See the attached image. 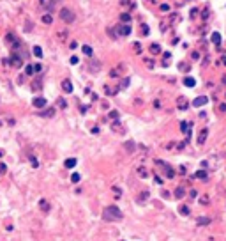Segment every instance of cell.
I'll return each mask as SVG.
<instances>
[{"instance_id": "38", "label": "cell", "mask_w": 226, "mask_h": 241, "mask_svg": "<svg viewBox=\"0 0 226 241\" xmlns=\"http://www.w3.org/2000/svg\"><path fill=\"white\" fill-rule=\"evenodd\" d=\"M217 110H219V112H226V103H221V105L217 106Z\"/></svg>"}, {"instance_id": "7", "label": "cell", "mask_w": 226, "mask_h": 241, "mask_svg": "<svg viewBox=\"0 0 226 241\" xmlns=\"http://www.w3.org/2000/svg\"><path fill=\"white\" fill-rule=\"evenodd\" d=\"M62 89H64V92H67V94H71V92H73V82H71L69 78H65V80H62Z\"/></svg>"}, {"instance_id": "39", "label": "cell", "mask_w": 226, "mask_h": 241, "mask_svg": "<svg viewBox=\"0 0 226 241\" xmlns=\"http://www.w3.org/2000/svg\"><path fill=\"white\" fill-rule=\"evenodd\" d=\"M127 85H129V78H124L122 83H120V87H127ZM120 87H119V89H120Z\"/></svg>"}, {"instance_id": "49", "label": "cell", "mask_w": 226, "mask_h": 241, "mask_svg": "<svg viewBox=\"0 0 226 241\" xmlns=\"http://www.w3.org/2000/svg\"><path fill=\"white\" fill-rule=\"evenodd\" d=\"M4 156V149H0V158H2Z\"/></svg>"}, {"instance_id": "29", "label": "cell", "mask_w": 226, "mask_h": 241, "mask_svg": "<svg viewBox=\"0 0 226 241\" xmlns=\"http://www.w3.org/2000/svg\"><path fill=\"white\" fill-rule=\"evenodd\" d=\"M120 20H122V21H124V23H129V21H131V16H129V14H125V13H124V14H120Z\"/></svg>"}, {"instance_id": "34", "label": "cell", "mask_w": 226, "mask_h": 241, "mask_svg": "<svg viewBox=\"0 0 226 241\" xmlns=\"http://www.w3.org/2000/svg\"><path fill=\"white\" fill-rule=\"evenodd\" d=\"M125 149H127V151H132V149H134V142H125Z\"/></svg>"}, {"instance_id": "8", "label": "cell", "mask_w": 226, "mask_h": 241, "mask_svg": "<svg viewBox=\"0 0 226 241\" xmlns=\"http://www.w3.org/2000/svg\"><path fill=\"white\" fill-rule=\"evenodd\" d=\"M207 103H209V98H207V96H198V98L193 101V105H194L196 108H198V106H205Z\"/></svg>"}, {"instance_id": "30", "label": "cell", "mask_w": 226, "mask_h": 241, "mask_svg": "<svg viewBox=\"0 0 226 241\" xmlns=\"http://www.w3.org/2000/svg\"><path fill=\"white\" fill-rule=\"evenodd\" d=\"M178 108H184V110L187 108V103H186V99H182V98L178 99Z\"/></svg>"}, {"instance_id": "28", "label": "cell", "mask_w": 226, "mask_h": 241, "mask_svg": "<svg viewBox=\"0 0 226 241\" xmlns=\"http://www.w3.org/2000/svg\"><path fill=\"white\" fill-rule=\"evenodd\" d=\"M7 172V165L2 161V163H0V176H4V174Z\"/></svg>"}, {"instance_id": "2", "label": "cell", "mask_w": 226, "mask_h": 241, "mask_svg": "<svg viewBox=\"0 0 226 241\" xmlns=\"http://www.w3.org/2000/svg\"><path fill=\"white\" fill-rule=\"evenodd\" d=\"M60 20L62 21H65V23H73L74 21V13L71 11V9H67V7H64V9H60Z\"/></svg>"}, {"instance_id": "5", "label": "cell", "mask_w": 226, "mask_h": 241, "mask_svg": "<svg viewBox=\"0 0 226 241\" xmlns=\"http://www.w3.org/2000/svg\"><path fill=\"white\" fill-rule=\"evenodd\" d=\"M7 60H9L11 66H14V68H21V64H23V60H21V57L18 53H12L11 59H7Z\"/></svg>"}, {"instance_id": "11", "label": "cell", "mask_w": 226, "mask_h": 241, "mask_svg": "<svg viewBox=\"0 0 226 241\" xmlns=\"http://www.w3.org/2000/svg\"><path fill=\"white\" fill-rule=\"evenodd\" d=\"M117 30L120 32V36H129V34H131V27H129V25H122V27H119Z\"/></svg>"}, {"instance_id": "1", "label": "cell", "mask_w": 226, "mask_h": 241, "mask_svg": "<svg viewBox=\"0 0 226 241\" xmlns=\"http://www.w3.org/2000/svg\"><path fill=\"white\" fill-rule=\"evenodd\" d=\"M122 218H124V214L119 209V206H108L103 211V220H106V222H119Z\"/></svg>"}, {"instance_id": "41", "label": "cell", "mask_w": 226, "mask_h": 241, "mask_svg": "<svg viewBox=\"0 0 226 241\" xmlns=\"http://www.w3.org/2000/svg\"><path fill=\"white\" fill-rule=\"evenodd\" d=\"M178 68H180V69H182V71H187V69H189V66H187V64H180V66H178Z\"/></svg>"}, {"instance_id": "24", "label": "cell", "mask_w": 226, "mask_h": 241, "mask_svg": "<svg viewBox=\"0 0 226 241\" xmlns=\"http://www.w3.org/2000/svg\"><path fill=\"white\" fill-rule=\"evenodd\" d=\"M34 73H35V71H34V66H30V64H28V66H27V68H25V75H28V76H32Z\"/></svg>"}, {"instance_id": "37", "label": "cell", "mask_w": 226, "mask_h": 241, "mask_svg": "<svg viewBox=\"0 0 226 241\" xmlns=\"http://www.w3.org/2000/svg\"><path fill=\"white\" fill-rule=\"evenodd\" d=\"M110 117H111L113 121H117V119H119V112H110Z\"/></svg>"}, {"instance_id": "20", "label": "cell", "mask_w": 226, "mask_h": 241, "mask_svg": "<svg viewBox=\"0 0 226 241\" xmlns=\"http://www.w3.org/2000/svg\"><path fill=\"white\" fill-rule=\"evenodd\" d=\"M32 53H34L37 59H41V57H42V50H41V46H34V48H32Z\"/></svg>"}, {"instance_id": "17", "label": "cell", "mask_w": 226, "mask_h": 241, "mask_svg": "<svg viewBox=\"0 0 226 241\" xmlns=\"http://www.w3.org/2000/svg\"><path fill=\"white\" fill-rule=\"evenodd\" d=\"M210 222H212V220H210L209 216H200V218H198V225H209Z\"/></svg>"}, {"instance_id": "40", "label": "cell", "mask_w": 226, "mask_h": 241, "mask_svg": "<svg viewBox=\"0 0 226 241\" xmlns=\"http://www.w3.org/2000/svg\"><path fill=\"white\" fill-rule=\"evenodd\" d=\"M161 11H163V13L170 11V6H168V4H163V6H161Z\"/></svg>"}, {"instance_id": "46", "label": "cell", "mask_w": 226, "mask_h": 241, "mask_svg": "<svg viewBox=\"0 0 226 241\" xmlns=\"http://www.w3.org/2000/svg\"><path fill=\"white\" fill-rule=\"evenodd\" d=\"M147 66H148V68H154V62L150 59H147Z\"/></svg>"}, {"instance_id": "25", "label": "cell", "mask_w": 226, "mask_h": 241, "mask_svg": "<svg viewBox=\"0 0 226 241\" xmlns=\"http://www.w3.org/2000/svg\"><path fill=\"white\" fill-rule=\"evenodd\" d=\"M196 177H200V179H207V172H205V170H198V172H196Z\"/></svg>"}, {"instance_id": "19", "label": "cell", "mask_w": 226, "mask_h": 241, "mask_svg": "<svg viewBox=\"0 0 226 241\" xmlns=\"http://www.w3.org/2000/svg\"><path fill=\"white\" fill-rule=\"evenodd\" d=\"M184 195H186V191H184V188H182V186H178V188L175 190V197H177V199H182Z\"/></svg>"}, {"instance_id": "44", "label": "cell", "mask_w": 226, "mask_h": 241, "mask_svg": "<svg viewBox=\"0 0 226 241\" xmlns=\"http://www.w3.org/2000/svg\"><path fill=\"white\" fill-rule=\"evenodd\" d=\"M154 181H155V183H157V184H161V183H163V179H161V177H159V176H155V177H154Z\"/></svg>"}, {"instance_id": "21", "label": "cell", "mask_w": 226, "mask_h": 241, "mask_svg": "<svg viewBox=\"0 0 226 241\" xmlns=\"http://www.w3.org/2000/svg\"><path fill=\"white\" fill-rule=\"evenodd\" d=\"M150 52H152V53H161V46L154 43V45H150Z\"/></svg>"}, {"instance_id": "45", "label": "cell", "mask_w": 226, "mask_h": 241, "mask_svg": "<svg viewBox=\"0 0 226 241\" xmlns=\"http://www.w3.org/2000/svg\"><path fill=\"white\" fill-rule=\"evenodd\" d=\"M140 176H141V177H147V172H145L143 168H140Z\"/></svg>"}, {"instance_id": "48", "label": "cell", "mask_w": 226, "mask_h": 241, "mask_svg": "<svg viewBox=\"0 0 226 241\" xmlns=\"http://www.w3.org/2000/svg\"><path fill=\"white\" fill-rule=\"evenodd\" d=\"M113 191H115L117 195H120V188H119V186H115V188H113Z\"/></svg>"}, {"instance_id": "12", "label": "cell", "mask_w": 226, "mask_h": 241, "mask_svg": "<svg viewBox=\"0 0 226 241\" xmlns=\"http://www.w3.org/2000/svg\"><path fill=\"white\" fill-rule=\"evenodd\" d=\"M18 41V37L12 34V32H9L7 36H6V43H7V45H14V43Z\"/></svg>"}, {"instance_id": "16", "label": "cell", "mask_w": 226, "mask_h": 241, "mask_svg": "<svg viewBox=\"0 0 226 241\" xmlns=\"http://www.w3.org/2000/svg\"><path fill=\"white\" fill-rule=\"evenodd\" d=\"M184 85H186V87H194V85H196V80H194L193 76H186V78H184Z\"/></svg>"}, {"instance_id": "13", "label": "cell", "mask_w": 226, "mask_h": 241, "mask_svg": "<svg viewBox=\"0 0 226 241\" xmlns=\"http://www.w3.org/2000/svg\"><path fill=\"white\" fill-rule=\"evenodd\" d=\"M212 43L216 46H221V34L219 32H212Z\"/></svg>"}, {"instance_id": "23", "label": "cell", "mask_w": 226, "mask_h": 241, "mask_svg": "<svg viewBox=\"0 0 226 241\" xmlns=\"http://www.w3.org/2000/svg\"><path fill=\"white\" fill-rule=\"evenodd\" d=\"M81 50H83V53H85L87 57H90V55H92V48H90L88 45H83V48H81Z\"/></svg>"}, {"instance_id": "6", "label": "cell", "mask_w": 226, "mask_h": 241, "mask_svg": "<svg viewBox=\"0 0 226 241\" xmlns=\"http://www.w3.org/2000/svg\"><path fill=\"white\" fill-rule=\"evenodd\" d=\"M124 69H125V66H124V64H119L117 68H113V69L110 71V76H111V78H119V76L124 73Z\"/></svg>"}, {"instance_id": "10", "label": "cell", "mask_w": 226, "mask_h": 241, "mask_svg": "<svg viewBox=\"0 0 226 241\" xmlns=\"http://www.w3.org/2000/svg\"><path fill=\"white\" fill-rule=\"evenodd\" d=\"M55 115V108H46V110H41L39 117H53Z\"/></svg>"}, {"instance_id": "4", "label": "cell", "mask_w": 226, "mask_h": 241, "mask_svg": "<svg viewBox=\"0 0 226 241\" xmlns=\"http://www.w3.org/2000/svg\"><path fill=\"white\" fill-rule=\"evenodd\" d=\"M207 137H209V129H207V128L200 129V133H198V137H196V144H198V145H203V144H205V140H207Z\"/></svg>"}, {"instance_id": "43", "label": "cell", "mask_w": 226, "mask_h": 241, "mask_svg": "<svg viewBox=\"0 0 226 241\" xmlns=\"http://www.w3.org/2000/svg\"><path fill=\"white\" fill-rule=\"evenodd\" d=\"M78 60H80L78 57H71V64H73V66H74V64H78Z\"/></svg>"}, {"instance_id": "22", "label": "cell", "mask_w": 226, "mask_h": 241, "mask_svg": "<svg viewBox=\"0 0 226 241\" xmlns=\"http://www.w3.org/2000/svg\"><path fill=\"white\" fill-rule=\"evenodd\" d=\"M51 21H53V18H51V14H44V16H42V23H46V25H50V23H51Z\"/></svg>"}, {"instance_id": "15", "label": "cell", "mask_w": 226, "mask_h": 241, "mask_svg": "<svg viewBox=\"0 0 226 241\" xmlns=\"http://www.w3.org/2000/svg\"><path fill=\"white\" fill-rule=\"evenodd\" d=\"M76 163H78V160H76V158H67L64 165H65L67 168H73V167H76Z\"/></svg>"}, {"instance_id": "35", "label": "cell", "mask_w": 226, "mask_h": 241, "mask_svg": "<svg viewBox=\"0 0 226 241\" xmlns=\"http://www.w3.org/2000/svg\"><path fill=\"white\" fill-rule=\"evenodd\" d=\"M30 163H32V167H35V168L39 167V161H37V160H35L34 156H30Z\"/></svg>"}, {"instance_id": "32", "label": "cell", "mask_w": 226, "mask_h": 241, "mask_svg": "<svg viewBox=\"0 0 226 241\" xmlns=\"http://www.w3.org/2000/svg\"><path fill=\"white\" fill-rule=\"evenodd\" d=\"M58 106H60V108H67V101L60 98V99H58Z\"/></svg>"}, {"instance_id": "9", "label": "cell", "mask_w": 226, "mask_h": 241, "mask_svg": "<svg viewBox=\"0 0 226 241\" xmlns=\"http://www.w3.org/2000/svg\"><path fill=\"white\" fill-rule=\"evenodd\" d=\"M32 103H34V106H35V108H44V106H46V103H48V101L44 99V98H35V99H34Z\"/></svg>"}, {"instance_id": "33", "label": "cell", "mask_w": 226, "mask_h": 241, "mask_svg": "<svg viewBox=\"0 0 226 241\" xmlns=\"http://www.w3.org/2000/svg\"><path fill=\"white\" fill-rule=\"evenodd\" d=\"M90 68H92V71H97V69L101 68V64H97V62H92V64H90Z\"/></svg>"}, {"instance_id": "26", "label": "cell", "mask_w": 226, "mask_h": 241, "mask_svg": "<svg viewBox=\"0 0 226 241\" xmlns=\"http://www.w3.org/2000/svg\"><path fill=\"white\" fill-rule=\"evenodd\" d=\"M80 179H81V176H80L78 172H74L73 176H71V181H73V183H80Z\"/></svg>"}, {"instance_id": "42", "label": "cell", "mask_w": 226, "mask_h": 241, "mask_svg": "<svg viewBox=\"0 0 226 241\" xmlns=\"http://www.w3.org/2000/svg\"><path fill=\"white\" fill-rule=\"evenodd\" d=\"M41 69H42V68H41V64H35V66H34V71H35V73H39Z\"/></svg>"}, {"instance_id": "14", "label": "cell", "mask_w": 226, "mask_h": 241, "mask_svg": "<svg viewBox=\"0 0 226 241\" xmlns=\"http://www.w3.org/2000/svg\"><path fill=\"white\" fill-rule=\"evenodd\" d=\"M39 207L44 211V213H48L50 211V204H48V200H44V199H41L39 200Z\"/></svg>"}, {"instance_id": "18", "label": "cell", "mask_w": 226, "mask_h": 241, "mask_svg": "<svg viewBox=\"0 0 226 241\" xmlns=\"http://www.w3.org/2000/svg\"><path fill=\"white\" fill-rule=\"evenodd\" d=\"M41 87H42V78L39 76V78H37V80H35V82L32 83V89H34V91H39Z\"/></svg>"}, {"instance_id": "36", "label": "cell", "mask_w": 226, "mask_h": 241, "mask_svg": "<svg viewBox=\"0 0 226 241\" xmlns=\"http://www.w3.org/2000/svg\"><path fill=\"white\" fill-rule=\"evenodd\" d=\"M141 30H143V36H148V34H150V32H148V27H147L145 23L141 25Z\"/></svg>"}, {"instance_id": "47", "label": "cell", "mask_w": 226, "mask_h": 241, "mask_svg": "<svg viewBox=\"0 0 226 241\" xmlns=\"http://www.w3.org/2000/svg\"><path fill=\"white\" fill-rule=\"evenodd\" d=\"M74 48H78V43L73 41V43H71V50H74Z\"/></svg>"}, {"instance_id": "27", "label": "cell", "mask_w": 226, "mask_h": 241, "mask_svg": "<svg viewBox=\"0 0 226 241\" xmlns=\"http://www.w3.org/2000/svg\"><path fill=\"white\" fill-rule=\"evenodd\" d=\"M178 211H180V214H189V207L187 206H180Z\"/></svg>"}, {"instance_id": "3", "label": "cell", "mask_w": 226, "mask_h": 241, "mask_svg": "<svg viewBox=\"0 0 226 241\" xmlns=\"http://www.w3.org/2000/svg\"><path fill=\"white\" fill-rule=\"evenodd\" d=\"M155 163H157V165H159V167H163V168H164V172H166V174H164V176H166L168 179H171V177L175 176V170H173V168H171L170 165H166V163H164L163 160H155Z\"/></svg>"}, {"instance_id": "31", "label": "cell", "mask_w": 226, "mask_h": 241, "mask_svg": "<svg viewBox=\"0 0 226 241\" xmlns=\"http://www.w3.org/2000/svg\"><path fill=\"white\" fill-rule=\"evenodd\" d=\"M187 128H189V124H187V122H182V124H180V129H182V133H184V131H186V133H189Z\"/></svg>"}]
</instances>
